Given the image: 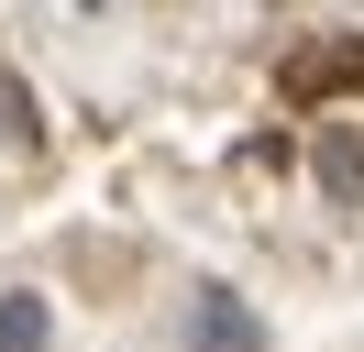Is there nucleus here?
<instances>
[{
	"mask_svg": "<svg viewBox=\"0 0 364 352\" xmlns=\"http://www.w3.org/2000/svg\"><path fill=\"white\" fill-rule=\"evenodd\" d=\"M188 352H265V330H254V308L232 286H199L188 297Z\"/></svg>",
	"mask_w": 364,
	"mask_h": 352,
	"instance_id": "nucleus-1",
	"label": "nucleus"
},
{
	"mask_svg": "<svg viewBox=\"0 0 364 352\" xmlns=\"http://www.w3.org/2000/svg\"><path fill=\"white\" fill-rule=\"evenodd\" d=\"M320 187H331V198H364V143H353V132L320 143Z\"/></svg>",
	"mask_w": 364,
	"mask_h": 352,
	"instance_id": "nucleus-2",
	"label": "nucleus"
},
{
	"mask_svg": "<svg viewBox=\"0 0 364 352\" xmlns=\"http://www.w3.org/2000/svg\"><path fill=\"white\" fill-rule=\"evenodd\" d=\"M0 352H45V297H11V308H0Z\"/></svg>",
	"mask_w": 364,
	"mask_h": 352,
	"instance_id": "nucleus-3",
	"label": "nucleus"
}]
</instances>
